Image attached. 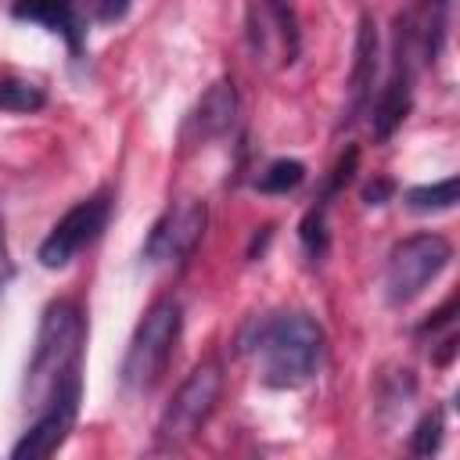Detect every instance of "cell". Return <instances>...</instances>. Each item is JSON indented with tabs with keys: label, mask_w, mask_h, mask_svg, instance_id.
<instances>
[{
	"label": "cell",
	"mask_w": 460,
	"mask_h": 460,
	"mask_svg": "<svg viewBox=\"0 0 460 460\" xmlns=\"http://www.w3.org/2000/svg\"><path fill=\"white\" fill-rule=\"evenodd\" d=\"M392 190H395L392 180H374V183L363 187V201H367V205H385V201L392 198Z\"/></svg>",
	"instance_id": "44dd1931"
},
{
	"label": "cell",
	"mask_w": 460,
	"mask_h": 460,
	"mask_svg": "<svg viewBox=\"0 0 460 460\" xmlns=\"http://www.w3.org/2000/svg\"><path fill=\"white\" fill-rule=\"evenodd\" d=\"M449 7H453V0H413L395 18L402 25V32L410 36L417 65H435L438 61V54L446 47V32H449Z\"/></svg>",
	"instance_id": "7c38bea8"
},
{
	"label": "cell",
	"mask_w": 460,
	"mask_h": 460,
	"mask_svg": "<svg viewBox=\"0 0 460 460\" xmlns=\"http://www.w3.org/2000/svg\"><path fill=\"white\" fill-rule=\"evenodd\" d=\"M377 68H381L377 25H374L370 14H363L359 29H356V58H352V72H349V119L345 122H356L370 111L374 86H377Z\"/></svg>",
	"instance_id": "4fadbf2b"
},
{
	"label": "cell",
	"mask_w": 460,
	"mask_h": 460,
	"mask_svg": "<svg viewBox=\"0 0 460 460\" xmlns=\"http://www.w3.org/2000/svg\"><path fill=\"white\" fill-rule=\"evenodd\" d=\"M402 198H406V208H413V212H446L460 198V180L446 176L438 183H420V187H410Z\"/></svg>",
	"instance_id": "9a60e30c"
},
{
	"label": "cell",
	"mask_w": 460,
	"mask_h": 460,
	"mask_svg": "<svg viewBox=\"0 0 460 460\" xmlns=\"http://www.w3.org/2000/svg\"><path fill=\"white\" fill-rule=\"evenodd\" d=\"M129 7H133V0H97V22L101 25H115V22H122L129 14Z\"/></svg>",
	"instance_id": "ffe728a7"
},
{
	"label": "cell",
	"mask_w": 460,
	"mask_h": 460,
	"mask_svg": "<svg viewBox=\"0 0 460 460\" xmlns=\"http://www.w3.org/2000/svg\"><path fill=\"white\" fill-rule=\"evenodd\" d=\"M413 72H417V54L410 47V36L395 22L392 65H388V75H385V83H381V90H377V97L367 111L377 140H388L402 126V119L410 115V108H413Z\"/></svg>",
	"instance_id": "ba28073f"
},
{
	"label": "cell",
	"mask_w": 460,
	"mask_h": 460,
	"mask_svg": "<svg viewBox=\"0 0 460 460\" xmlns=\"http://www.w3.org/2000/svg\"><path fill=\"white\" fill-rule=\"evenodd\" d=\"M302 180H305V165L298 158H277L255 176V190H262V194H291L295 187H302Z\"/></svg>",
	"instance_id": "e0dca14e"
},
{
	"label": "cell",
	"mask_w": 460,
	"mask_h": 460,
	"mask_svg": "<svg viewBox=\"0 0 460 460\" xmlns=\"http://www.w3.org/2000/svg\"><path fill=\"white\" fill-rule=\"evenodd\" d=\"M79 402H83V374H72L65 377L40 406H36V417L32 424L22 431V438L11 446V456L14 460H40V456H50L65 446V438L72 435L75 428V417H79Z\"/></svg>",
	"instance_id": "8992f818"
},
{
	"label": "cell",
	"mask_w": 460,
	"mask_h": 460,
	"mask_svg": "<svg viewBox=\"0 0 460 460\" xmlns=\"http://www.w3.org/2000/svg\"><path fill=\"white\" fill-rule=\"evenodd\" d=\"M14 277V262H11V252H7V230H4V219H0V295L4 288L11 284Z\"/></svg>",
	"instance_id": "7402d4cb"
},
{
	"label": "cell",
	"mask_w": 460,
	"mask_h": 460,
	"mask_svg": "<svg viewBox=\"0 0 460 460\" xmlns=\"http://www.w3.org/2000/svg\"><path fill=\"white\" fill-rule=\"evenodd\" d=\"M442 431H446V424H442V413H438V410L424 413V417H420V424L413 428L410 449H413L417 456H431V453H438V446H442Z\"/></svg>",
	"instance_id": "d6986e66"
},
{
	"label": "cell",
	"mask_w": 460,
	"mask_h": 460,
	"mask_svg": "<svg viewBox=\"0 0 460 460\" xmlns=\"http://www.w3.org/2000/svg\"><path fill=\"white\" fill-rule=\"evenodd\" d=\"M237 345L255 363L259 385L273 392H295L320 374L327 334L309 313L284 309V313L255 316L241 331Z\"/></svg>",
	"instance_id": "6da1fadb"
},
{
	"label": "cell",
	"mask_w": 460,
	"mask_h": 460,
	"mask_svg": "<svg viewBox=\"0 0 460 460\" xmlns=\"http://www.w3.org/2000/svg\"><path fill=\"white\" fill-rule=\"evenodd\" d=\"M327 201L316 198V205L305 212L302 226H298V237H302V248L309 255V262H320L327 255V244H331V234H327Z\"/></svg>",
	"instance_id": "ac0fdd59"
},
{
	"label": "cell",
	"mask_w": 460,
	"mask_h": 460,
	"mask_svg": "<svg viewBox=\"0 0 460 460\" xmlns=\"http://www.w3.org/2000/svg\"><path fill=\"white\" fill-rule=\"evenodd\" d=\"M248 40L255 54H270V47H280V65H295L302 50L298 36V18L288 0H255L248 11Z\"/></svg>",
	"instance_id": "30bf717a"
},
{
	"label": "cell",
	"mask_w": 460,
	"mask_h": 460,
	"mask_svg": "<svg viewBox=\"0 0 460 460\" xmlns=\"http://www.w3.org/2000/svg\"><path fill=\"white\" fill-rule=\"evenodd\" d=\"M11 18L43 25L47 32L65 40L72 61H83V54H86V25L79 18L75 0H14L11 4Z\"/></svg>",
	"instance_id": "8fae6325"
},
{
	"label": "cell",
	"mask_w": 460,
	"mask_h": 460,
	"mask_svg": "<svg viewBox=\"0 0 460 460\" xmlns=\"http://www.w3.org/2000/svg\"><path fill=\"white\" fill-rule=\"evenodd\" d=\"M83 345H86V320L72 298H58L43 309L36 345L25 367V406H40L65 377L83 374Z\"/></svg>",
	"instance_id": "7a4b0ae2"
},
{
	"label": "cell",
	"mask_w": 460,
	"mask_h": 460,
	"mask_svg": "<svg viewBox=\"0 0 460 460\" xmlns=\"http://www.w3.org/2000/svg\"><path fill=\"white\" fill-rule=\"evenodd\" d=\"M205 219H208L205 201H183L176 208L169 205L155 219V226L147 230V237H144V248H140L144 266H172V262H183L198 248V241L205 234Z\"/></svg>",
	"instance_id": "9c48e42d"
},
{
	"label": "cell",
	"mask_w": 460,
	"mask_h": 460,
	"mask_svg": "<svg viewBox=\"0 0 460 460\" xmlns=\"http://www.w3.org/2000/svg\"><path fill=\"white\" fill-rule=\"evenodd\" d=\"M180 331H183V309L176 298H158L137 323L129 345H126V356H122V367H119V385L122 392L129 395H147L162 374L169 370V359L176 352V341H180Z\"/></svg>",
	"instance_id": "3957f363"
},
{
	"label": "cell",
	"mask_w": 460,
	"mask_h": 460,
	"mask_svg": "<svg viewBox=\"0 0 460 460\" xmlns=\"http://www.w3.org/2000/svg\"><path fill=\"white\" fill-rule=\"evenodd\" d=\"M234 119H237V90H234V79H216L201 101L194 104V111L187 115L183 122V140L187 144H208L223 133L234 129Z\"/></svg>",
	"instance_id": "5bb4252c"
},
{
	"label": "cell",
	"mask_w": 460,
	"mask_h": 460,
	"mask_svg": "<svg viewBox=\"0 0 460 460\" xmlns=\"http://www.w3.org/2000/svg\"><path fill=\"white\" fill-rule=\"evenodd\" d=\"M219 388H223V370L216 359H205L198 363L183 381L180 388L172 392V399L165 402L158 424H155V442L158 449H183L187 442H194L201 435V428L208 424L212 410H216V399H219Z\"/></svg>",
	"instance_id": "277c9868"
},
{
	"label": "cell",
	"mask_w": 460,
	"mask_h": 460,
	"mask_svg": "<svg viewBox=\"0 0 460 460\" xmlns=\"http://www.w3.org/2000/svg\"><path fill=\"white\" fill-rule=\"evenodd\" d=\"M108 216H111V194H108V190H97V194L75 201V205L50 226V234L40 241V252H36L40 266H47V270H65L83 248H90V244L104 234Z\"/></svg>",
	"instance_id": "52a82bcc"
},
{
	"label": "cell",
	"mask_w": 460,
	"mask_h": 460,
	"mask_svg": "<svg viewBox=\"0 0 460 460\" xmlns=\"http://www.w3.org/2000/svg\"><path fill=\"white\" fill-rule=\"evenodd\" d=\"M453 259V244L442 234H413L399 241L385 266V298L388 305L413 302Z\"/></svg>",
	"instance_id": "5b68a950"
},
{
	"label": "cell",
	"mask_w": 460,
	"mask_h": 460,
	"mask_svg": "<svg viewBox=\"0 0 460 460\" xmlns=\"http://www.w3.org/2000/svg\"><path fill=\"white\" fill-rule=\"evenodd\" d=\"M47 104V93L40 83L18 79V75H4L0 79V111H14V115H32Z\"/></svg>",
	"instance_id": "2e32d148"
}]
</instances>
